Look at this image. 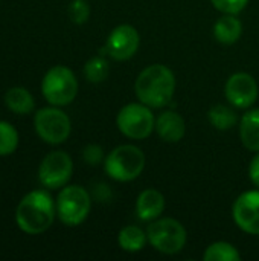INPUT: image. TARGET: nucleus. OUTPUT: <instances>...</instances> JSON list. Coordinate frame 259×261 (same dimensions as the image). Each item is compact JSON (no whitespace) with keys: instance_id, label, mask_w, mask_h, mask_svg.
<instances>
[{"instance_id":"nucleus-19","label":"nucleus","mask_w":259,"mask_h":261,"mask_svg":"<svg viewBox=\"0 0 259 261\" xmlns=\"http://www.w3.org/2000/svg\"><path fill=\"white\" fill-rule=\"evenodd\" d=\"M205 261H240L241 255L238 249L226 242H217L206 248L203 254Z\"/></svg>"},{"instance_id":"nucleus-9","label":"nucleus","mask_w":259,"mask_h":261,"mask_svg":"<svg viewBox=\"0 0 259 261\" xmlns=\"http://www.w3.org/2000/svg\"><path fill=\"white\" fill-rule=\"evenodd\" d=\"M73 173L72 158L66 151H52L40 164L38 179L47 190H58L67 185Z\"/></svg>"},{"instance_id":"nucleus-24","label":"nucleus","mask_w":259,"mask_h":261,"mask_svg":"<svg viewBox=\"0 0 259 261\" xmlns=\"http://www.w3.org/2000/svg\"><path fill=\"white\" fill-rule=\"evenodd\" d=\"M212 5L224 14H240L249 3V0H211Z\"/></svg>"},{"instance_id":"nucleus-5","label":"nucleus","mask_w":259,"mask_h":261,"mask_svg":"<svg viewBox=\"0 0 259 261\" xmlns=\"http://www.w3.org/2000/svg\"><path fill=\"white\" fill-rule=\"evenodd\" d=\"M92 200L85 188L79 185L63 187L56 197V216L67 226L81 225L90 213Z\"/></svg>"},{"instance_id":"nucleus-20","label":"nucleus","mask_w":259,"mask_h":261,"mask_svg":"<svg viewBox=\"0 0 259 261\" xmlns=\"http://www.w3.org/2000/svg\"><path fill=\"white\" fill-rule=\"evenodd\" d=\"M208 118L211 121V124L217 128V130H229L235 125L237 122V113L224 106V104H217L214 106L209 113H208Z\"/></svg>"},{"instance_id":"nucleus-3","label":"nucleus","mask_w":259,"mask_h":261,"mask_svg":"<svg viewBox=\"0 0 259 261\" xmlns=\"http://www.w3.org/2000/svg\"><path fill=\"white\" fill-rule=\"evenodd\" d=\"M145 168V154L136 145L116 147L104 162L105 173L118 182H131L137 179Z\"/></svg>"},{"instance_id":"nucleus-6","label":"nucleus","mask_w":259,"mask_h":261,"mask_svg":"<svg viewBox=\"0 0 259 261\" xmlns=\"http://www.w3.org/2000/svg\"><path fill=\"white\" fill-rule=\"evenodd\" d=\"M151 246L162 254H179L186 245V229L176 219H156L147 229Z\"/></svg>"},{"instance_id":"nucleus-14","label":"nucleus","mask_w":259,"mask_h":261,"mask_svg":"<svg viewBox=\"0 0 259 261\" xmlns=\"http://www.w3.org/2000/svg\"><path fill=\"white\" fill-rule=\"evenodd\" d=\"M156 130L166 142H179L186 132L185 119L177 112H163L156 119Z\"/></svg>"},{"instance_id":"nucleus-13","label":"nucleus","mask_w":259,"mask_h":261,"mask_svg":"<svg viewBox=\"0 0 259 261\" xmlns=\"http://www.w3.org/2000/svg\"><path fill=\"white\" fill-rule=\"evenodd\" d=\"M165 210V197L160 191L148 188L142 191L136 200V214L143 222H153L160 217Z\"/></svg>"},{"instance_id":"nucleus-11","label":"nucleus","mask_w":259,"mask_h":261,"mask_svg":"<svg viewBox=\"0 0 259 261\" xmlns=\"http://www.w3.org/2000/svg\"><path fill=\"white\" fill-rule=\"evenodd\" d=\"M232 216L241 231L259 236V190L243 193L234 203Z\"/></svg>"},{"instance_id":"nucleus-22","label":"nucleus","mask_w":259,"mask_h":261,"mask_svg":"<svg viewBox=\"0 0 259 261\" xmlns=\"http://www.w3.org/2000/svg\"><path fill=\"white\" fill-rule=\"evenodd\" d=\"M110 66L105 58L102 57H93L90 58L84 66V75L90 83H101L108 76Z\"/></svg>"},{"instance_id":"nucleus-12","label":"nucleus","mask_w":259,"mask_h":261,"mask_svg":"<svg viewBox=\"0 0 259 261\" xmlns=\"http://www.w3.org/2000/svg\"><path fill=\"white\" fill-rule=\"evenodd\" d=\"M224 92L232 106L238 109H247L258 99V83L250 73L238 72L227 80Z\"/></svg>"},{"instance_id":"nucleus-16","label":"nucleus","mask_w":259,"mask_h":261,"mask_svg":"<svg viewBox=\"0 0 259 261\" xmlns=\"http://www.w3.org/2000/svg\"><path fill=\"white\" fill-rule=\"evenodd\" d=\"M240 138L250 151H259V109L247 112L240 122Z\"/></svg>"},{"instance_id":"nucleus-2","label":"nucleus","mask_w":259,"mask_h":261,"mask_svg":"<svg viewBox=\"0 0 259 261\" xmlns=\"http://www.w3.org/2000/svg\"><path fill=\"white\" fill-rule=\"evenodd\" d=\"M176 90V76L163 64L145 67L134 83V92L140 102L151 109H160L171 102Z\"/></svg>"},{"instance_id":"nucleus-4","label":"nucleus","mask_w":259,"mask_h":261,"mask_svg":"<svg viewBox=\"0 0 259 261\" xmlns=\"http://www.w3.org/2000/svg\"><path fill=\"white\" fill-rule=\"evenodd\" d=\"M41 92L50 106H67L78 93V80L69 67L55 66L46 72L41 81Z\"/></svg>"},{"instance_id":"nucleus-15","label":"nucleus","mask_w":259,"mask_h":261,"mask_svg":"<svg viewBox=\"0 0 259 261\" xmlns=\"http://www.w3.org/2000/svg\"><path fill=\"white\" fill-rule=\"evenodd\" d=\"M243 34V24L235 14H226L218 18L214 26V35L221 44H234L240 40Z\"/></svg>"},{"instance_id":"nucleus-10","label":"nucleus","mask_w":259,"mask_h":261,"mask_svg":"<svg viewBox=\"0 0 259 261\" xmlns=\"http://www.w3.org/2000/svg\"><path fill=\"white\" fill-rule=\"evenodd\" d=\"M139 43V32L131 24H119L110 32L104 50L113 60L125 61L137 52Z\"/></svg>"},{"instance_id":"nucleus-1","label":"nucleus","mask_w":259,"mask_h":261,"mask_svg":"<svg viewBox=\"0 0 259 261\" xmlns=\"http://www.w3.org/2000/svg\"><path fill=\"white\" fill-rule=\"evenodd\" d=\"M56 216V203L44 190L27 193L15 210L17 226L26 234H43L47 231Z\"/></svg>"},{"instance_id":"nucleus-25","label":"nucleus","mask_w":259,"mask_h":261,"mask_svg":"<svg viewBox=\"0 0 259 261\" xmlns=\"http://www.w3.org/2000/svg\"><path fill=\"white\" fill-rule=\"evenodd\" d=\"M82 158H84V161H85L89 165H93V167H95V165H98V164L102 161V158H104L102 148H101L99 145L90 144V145H87V147L84 148Z\"/></svg>"},{"instance_id":"nucleus-26","label":"nucleus","mask_w":259,"mask_h":261,"mask_svg":"<svg viewBox=\"0 0 259 261\" xmlns=\"http://www.w3.org/2000/svg\"><path fill=\"white\" fill-rule=\"evenodd\" d=\"M249 176H250L252 184L259 188V151H256L255 158H253V159H252V162H250V167H249Z\"/></svg>"},{"instance_id":"nucleus-8","label":"nucleus","mask_w":259,"mask_h":261,"mask_svg":"<svg viewBox=\"0 0 259 261\" xmlns=\"http://www.w3.org/2000/svg\"><path fill=\"white\" fill-rule=\"evenodd\" d=\"M34 125L37 135L50 145L63 144L72 130L69 116L56 106L40 109L34 118Z\"/></svg>"},{"instance_id":"nucleus-7","label":"nucleus","mask_w":259,"mask_h":261,"mask_svg":"<svg viewBox=\"0 0 259 261\" xmlns=\"http://www.w3.org/2000/svg\"><path fill=\"white\" fill-rule=\"evenodd\" d=\"M119 132L130 139H145L156 128V119L151 107L143 102H131L124 106L116 118Z\"/></svg>"},{"instance_id":"nucleus-18","label":"nucleus","mask_w":259,"mask_h":261,"mask_svg":"<svg viewBox=\"0 0 259 261\" xmlns=\"http://www.w3.org/2000/svg\"><path fill=\"white\" fill-rule=\"evenodd\" d=\"M147 242H148L147 232H143L139 226H134V225L122 228L119 236H118L119 246L127 252H139V251H142L143 246L147 245Z\"/></svg>"},{"instance_id":"nucleus-23","label":"nucleus","mask_w":259,"mask_h":261,"mask_svg":"<svg viewBox=\"0 0 259 261\" xmlns=\"http://www.w3.org/2000/svg\"><path fill=\"white\" fill-rule=\"evenodd\" d=\"M90 15V8L85 0H72L69 5V17L73 23L82 24L89 20Z\"/></svg>"},{"instance_id":"nucleus-17","label":"nucleus","mask_w":259,"mask_h":261,"mask_svg":"<svg viewBox=\"0 0 259 261\" xmlns=\"http://www.w3.org/2000/svg\"><path fill=\"white\" fill-rule=\"evenodd\" d=\"M6 107L17 115H27L34 110L35 101L31 92L24 87H12L5 95Z\"/></svg>"},{"instance_id":"nucleus-21","label":"nucleus","mask_w":259,"mask_h":261,"mask_svg":"<svg viewBox=\"0 0 259 261\" xmlns=\"http://www.w3.org/2000/svg\"><path fill=\"white\" fill-rule=\"evenodd\" d=\"M18 132L9 122L0 121V156L12 154L18 147Z\"/></svg>"}]
</instances>
